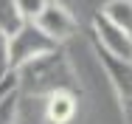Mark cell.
Segmentation results:
<instances>
[{"label": "cell", "instance_id": "52a82bcc", "mask_svg": "<svg viewBox=\"0 0 132 124\" xmlns=\"http://www.w3.org/2000/svg\"><path fill=\"white\" fill-rule=\"evenodd\" d=\"M20 116V93H17V76L14 71L0 79V124H17Z\"/></svg>", "mask_w": 132, "mask_h": 124}, {"label": "cell", "instance_id": "9c48e42d", "mask_svg": "<svg viewBox=\"0 0 132 124\" xmlns=\"http://www.w3.org/2000/svg\"><path fill=\"white\" fill-rule=\"evenodd\" d=\"M23 23H26V20L17 14L14 0H0V31H6V34L11 37V34H14Z\"/></svg>", "mask_w": 132, "mask_h": 124}, {"label": "cell", "instance_id": "30bf717a", "mask_svg": "<svg viewBox=\"0 0 132 124\" xmlns=\"http://www.w3.org/2000/svg\"><path fill=\"white\" fill-rule=\"evenodd\" d=\"M45 3H48V0H14V9H17V14H20L23 20H34V17L45 9Z\"/></svg>", "mask_w": 132, "mask_h": 124}, {"label": "cell", "instance_id": "7a4b0ae2", "mask_svg": "<svg viewBox=\"0 0 132 124\" xmlns=\"http://www.w3.org/2000/svg\"><path fill=\"white\" fill-rule=\"evenodd\" d=\"M93 48H96V56H98L101 68L107 71V79H110V85L115 90V99H118V107H121V119H124V124H132V59L112 56L96 40H93Z\"/></svg>", "mask_w": 132, "mask_h": 124}, {"label": "cell", "instance_id": "277c9868", "mask_svg": "<svg viewBox=\"0 0 132 124\" xmlns=\"http://www.w3.org/2000/svg\"><path fill=\"white\" fill-rule=\"evenodd\" d=\"M31 23H37V28L45 31L56 45H62L65 40H70V37L79 31V23H76V17L70 14V9L62 6V3H56V0H48L45 9H42Z\"/></svg>", "mask_w": 132, "mask_h": 124}, {"label": "cell", "instance_id": "3957f363", "mask_svg": "<svg viewBox=\"0 0 132 124\" xmlns=\"http://www.w3.org/2000/svg\"><path fill=\"white\" fill-rule=\"evenodd\" d=\"M51 48H56V42L45 31H39L37 23L26 20L9 37V68L17 71L20 65H26L28 59H34V56H39V54H45V51H51Z\"/></svg>", "mask_w": 132, "mask_h": 124}, {"label": "cell", "instance_id": "8992f818", "mask_svg": "<svg viewBox=\"0 0 132 124\" xmlns=\"http://www.w3.org/2000/svg\"><path fill=\"white\" fill-rule=\"evenodd\" d=\"M79 110V96L68 90H56L45 96V121L48 124H70Z\"/></svg>", "mask_w": 132, "mask_h": 124}, {"label": "cell", "instance_id": "ba28073f", "mask_svg": "<svg viewBox=\"0 0 132 124\" xmlns=\"http://www.w3.org/2000/svg\"><path fill=\"white\" fill-rule=\"evenodd\" d=\"M101 14L132 37V0H107L101 6Z\"/></svg>", "mask_w": 132, "mask_h": 124}, {"label": "cell", "instance_id": "6da1fadb", "mask_svg": "<svg viewBox=\"0 0 132 124\" xmlns=\"http://www.w3.org/2000/svg\"><path fill=\"white\" fill-rule=\"evenodd\" d=\"M17 93L20 96H51L56 90H68V93H76L81 99V82L79 74L73 68V62L68 59V54L59 48H51L34 59H28L26 65H20L17 71Z\"/></svg>", "mask_w": 132, "mask_h": 124}, {"label": "cell", "instance_id": "5b68a950", "mask_svg": "<svg viewBox=\"0 0 132 124\" xmlns=\"http://www.w3.org/2000/svg\"><path fill=\"white\" fill-rule=\"evenodd\" d=\"M93 40H96L104 51H110L112 56L132 59V37L127 31H121L118 25H112L101 11L93 14Z\"/></svg>", "mask_w": 132, "mask_h": 124}, {"label": "cell", "instance_id": "8fae6325", "mask_svg": "<svg viewBox=\"0 0 132 124\" xmlns=\"http://www.w3.org/2000/svg\"><path fill=\"white\" fill-rule=\"evenodd\" d=\"M6 74H11V68H9V34L0 31V79Z\"/></svg>", "mask_w": 132, "mask_h": 124}]
</instances>
